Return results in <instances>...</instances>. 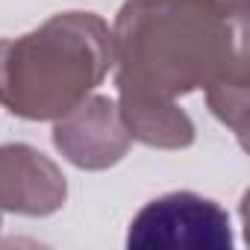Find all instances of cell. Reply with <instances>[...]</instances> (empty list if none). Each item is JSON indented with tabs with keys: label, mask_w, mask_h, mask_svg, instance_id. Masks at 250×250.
I'll list each match as a JSON object with an SVG mask.
<instances>
[{
	"label": "cell",
	"mask_w": 250,
	"mask_h": 250,
	"mask_svg": "<svg viewBox=\"0 0 250 250\" xmlns=\"http://www.w3.org/2000/svg\"><path fill=\"white\" fill-rule=\"evenodd\" d=\"M115 85L162 100L247 68V9L227 0H124L112 27Z\"/></svg>",
	"instance_id": "cell-1"
},
{
	"label": "cell",
	"mask_w": 250,
	"mask_h": 250,
	"mask_svg": "<svg viewBox=\"0 0 250 250\" xmlns=\"http://www.w3.org/2000/svg\"><path fill=\"white\" fill-rule=\"evenodd\" d=\"M112 30L94 12H59L18 39H0V106L56 121L112 71Z\"/></svg>",
	"instance_id": "cell-2"
},
{
	"label": "cell",
	"mask_w": 250,
	"mask_h": 250,
	"mask_svg": "<svg viewBox=\"0 0 250 250\" xmlns=\"http://www.w3.org/2000/svg\"><path fill=\"white\" fill-rule=\"evenodd\" d=\"M130 250H229L232 224L221 203L171 191L145 203L127 229Z\"/></svg>",
	"instance_id": "cell-3"
},
{
	"label": "cell",
	"mask_w": 250,
	"mask_h": 250,
	"mask_svg": "<svg viewBox=\"0 0 250 250\" xmlns=\"http://www.w3.org/2000/svg\"><path fill=\"white\" fill-rule=\"evenodd\" d=\"M56 150L80 171H106L127 156L133 136L124 127L118 100L88 94L68 115L53 121Z\"/></svg>",
	"instance_id": "cell-4"
},
{
	"label": "cell",
	"mask_w": 250,
	"mask_h": 250,
	"mask_svg": "<svg viewBox=\"0 0 250 250\" xmlns=\"http://www.w3.org/2000/svg\"><path fill=\"white\" fill-rule=\"evenodd\" d=\"M68 200L62 168L30 145L0 147V212L47 218Z\"/></svg>",
	"instance_id": "cell-5"
},
{
	"label": "cell",
	"mask_w": 250,
	"mask_h": 250,
	"mask_svg": "<svg viewBox=\"0 0 250 250\" xmlns=\"http://www.w3.org/2000/svg\"><path fill=\"white\" fill-rule=\"evenodd\" d=\"M118 112L133 142L159 150H183L194 145V121L177 106V100L118 88Z\"/></svg>",
	"instance_id": "cell-6"
},
{
	"label": "cell",
	"mask_w": 250,
	"mask_h": 250,
	"mask_svg": "<svg viewBox=\"0 0 250 250\" xmlns=\"http://www.w3.org/2000/svg\"><path fill=\"white\" fill-rule=\"evenodd\" d=\"M206 100H209L212 115L227 124L238 136V142H244L247 136V68H238L221 77L218 83H212L206 88Z\"/></svg>",
	"instance_id": "cell-7"
}]
</instances>
